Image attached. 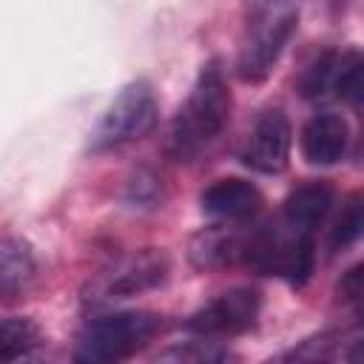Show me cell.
Returning a JSON list of instances; mask_svg holds the SVG:
<instances>
[{"mask_svg": "<svg viewBox=\"0 0 364 364\" xmlns=\"http://www.w3.org/2000/svg\"><path fill=\"white\" fill-rule=\"evenodd\" d=\"M230 91L222 74L219 60H208L185 102L179 105L171 128H168V139H165V151L171 159L176 162H188L196 154H202L228 125L230 119Z\"/></svg>", "mask_w": 364, "mask_h": 364, "instance_id": "6da1fadb", "label": "cell"}, {"mask_svg": "<svg viewBox=\"0 0 364 364\" xmlns=\"http://www.w3.org/2000/svg\"><path fill=\"white\" fill-rule=\"evenodd\" d=\"M299 23L293 3H253L245 11V26L236 48V74L245 82H262L279 63Z\"/></svg>", "mask_w": 364, "mask_h": 364, "instance_id": "7a4b0ae2", "label": "cell"}, {"mask_svg": "<svg viewBox=\"0 0 364 364\" xmlns=\"http://www.w3.org/2000/svg\"><path fill=\"white\" fill-rule=\"evenodd\" d=\"M162 327L151 310H117L82 327L74 344V364H119L139 353Z\"/></svg>", "mask_w": 364, "mask_h": 364, "instance_id": "3957f363", "label": "cell"}, {"mask_svg": "<svg viewBox=\"0 0 364 364\" xmlns=\"http://www.w3.org/2000/svg\"><path fill=\"white\" fill-rule=\"evenodd\" d=\"M156 119H159V105H156V94H154L151 82L131 80L128 85L119 88V94L108 102V108L97 119L91 136H88V148L94 154H102V151L119 148L125 142L142 139L154 131Z\"/></svg>", "mask_w": 364, "mask_h": 364, "instance_id": "277c9868", "label": "cell"}, {"mask_svg": "<svg viewBox=\"0 0 364 364\" xmlns=\"http://www.w3.org/2000/svg\"><path fill=\"white\" fill-rule=\"evenodd\" d=\"M168 273H171V262H168L165 250L145 247L131 256H122L119 262H114L111 267L97 273L85 287V299L97 301V304L131 299V296L162 287Z\"/></svg>", "mask_w": 364, "mask_h": 364, "instance_id": "5b68a950", "label": "cell"}, {"mask_svg": "<svg viewBox=\"0 0 364 364\" xmlns=\"http://www.w3.org/2000/svg\"><path fill=\"white\" fill-rule=\"evenodd\" d=\"M262 310V293L256 287H230L185 318V330L205 338H230L247 333Z\"/></svg>", "mask_w": 364, "mask_h": 364, "instance_id": "8992f818", "label": "cell"}, {"mask_svg": "<svg viewBox=\"0 0 364 364\" xmlns=\"http://www.w3.org/2000/svg\"><path fill=\"white\" fill-rule=\"evenodd\" d=\"M290 136L293 134H290L287 114L279 105L264 108L253 119L247 139L239 151L242 165L256 173H282L290 159Z\"/></svg>", "mask_w": 364, "mask_h": 364, "instance_id": "52a82bcc", "label": "cell"}, {"mask_svg": "<svg viewBox=\"0 0 364 364\" xmlns=\"http://www.w3.org/2000/svg\"><path fill=\"white\" fill-rule=\"evenodd\" d=\"M250 228L245 225H210L191 236L188 262L196 270H222L230 264H245Z\"/></svg>", "mask_w": 364, "mask_h": 364, "instance_id": "ba28073f", "label": "cell"}, {"mask_svg": "<svg viewBox=\"0 0 364 364\" xmlns=\"http://www.w3.org/2000/svg\"><path fill=\"white\" fill-rule=\"evenodd\" d=\"M262 202H264L262 191L253 182L239 179V176L216 179L199 196L202 213L216 222H225V225H242V222L253 219L259 213Z\"/></svg>", "mask_w": 364, "mask_h": 364, "instance_id": "9c48e42d", "label": "cell"}, {"mask_svg": "<svg viewBox=\"0 0 364 364\" xmlns=\"http://www.w3.org/2000/svg\"><path fill=\"white\" fill-rule=\"evenodd\" d=\"M347 145H350V128H347L344 117L330 114V111L310 117L299 136L301 156L318 168L336 165L347 154Z\"/></svg>", "mask_w": 364, "mask_h": 364, "instance_id": "30bf717a", "label": "cell"}, {"mask_svg": "<svg viewBox=\"0 0 364 364\" xmlns=\"http://www.w3.org/2000/svg\"><path fill=\"white\" fill-rule=\"evenodd\" d=\"M330 205H333V188H330V182L313 179V182H304V185H299V188H293L287 193L279 216L287 225L299 228V230L316 233V228L330 213Z\"/></svg>", "mask_w": 364, "mask_h": 364, "instance_id": "8fae6325", "label": "cell"}, {"mask_svg": "<svg viewBox=\"0 0 364 364\" xmlns=\"http://www.w3.org/2000/svg\"><path fill=\"white\" fill-rule=\"evenodd\" d=\"M31 279H34V256L28 242L6 233L0 245V293L6 299H14L28 287Z\"/></svg>", "mask_w": 364, "mask_h": 364, "instance_id": "7c38bea8", "label": "cell"}, {"mask_svg": "<svg viewBox=\"0 0 364 364\" xmlns=\"http://www.w3.org/2000/svg\"><path fill=\"white\" fill-rule=\"evenodd\" d=\"M341 65H344V51H321L316 54V60H310L299 77V91L307 100H321V97H336L338 88V77H341Z\"/></svg>", "mask_w": 364, "mask_h": 364, "instance_id": "4fadbf2b", "label": "cell"}, {"mask_svg": "<svg viewBox=\"0 0 364 364\" xmlns=\"http://www.w3.org/2000/svg\"><path fill=\"white\" fill-rule=\"evenodd\" d=\"M364 236V193H347L330 230H327V250L341 253Z\"/></svg>", "mask_w": 364, "mask_h": 364, "instance_id": "5bb4252c", "label": "cell"}, {"mask_svg": "<svg viewBox=\"0 0 364 364\" xmlns=\"http://www.w3.org/2000/svg\"><path fill=\"white\" fill-rule=\"evenodd\" d=\"M338 358V341L333 333H316L299 341L296 347L284 350L267 364H336Z\"/></svg>", "mask_w": 364, "mask_h": 364, "instance_id": "9a60e30c", "label": "cell"}, {"mask_svg": "<svg viewBox=\"0 0 364 364\" xmlns=\"http://www.w3.org/2000/svg\"><path fill=\"white\" fill-rule=\"evenodd\" d=\"M154 364H225V347L216 338L196 336L191 341L168 347Z\"/></svg>", "mask_w": 364, "mask_h": 364, "instance_id": "2e32d148", "label": "cell"}, {"mask_svg": "<svg viewBox=\"0 0 364 364\" xmlns=\"http://www.w3.org/2000/svg\"><path fill=\"white\" fill-rule=\"evenodd\" d=\"M37 344H46V336L37 321H31L26 316H6L0 321V358L23 353Z\"/></svg>", "mask_w": 364, "mask_h": 364, "instance_id": "e0dca14e", "label": "cell"}, {"mask_svg": "<svg viewBox=\"0 0 364 364\" xmlns=\"http://www.w3.org/2000/svg\"><path fill=\"white\" fill-rule=\"evenodd\" d=\"M336 97L344 100L350 108H355L364 119V51H344Z\"/></svg>", "mask_w": 364, "mask_h": 364, "instance_id": "ac0fdd59", "label": "cell"}, {"mask_svg": "<svg viewBox=\"0 0 364 364\" xmlns=\"http://www.w3.org/2000/svg\"><path fill=\"white\" fill-rule=\"evenodd\" d=\"M336 299L355 310L358 318H364V262L347 267L341 279L336 282Z\"/></svg>", "mask_w": 364, "mask_h": 364, "instance_id": "d6986e66", "label": "cell"}, {"mask_svg": "<svg viewBox=\"0 0 364 364\" xmlns=\"http://www.w3.org/2000/svg\"><path fill=\"white\" fill-rule=\"evenodd\" d=\"M0 364H51V353H48L46 344H37V347H28L23 353L0 358Z\"/></svg>", "mask_w": 364, "mask_h": 364, "instance_id": "ffe728a7", "label": "cell"}, {"mask_svg": "<svg viewBox=\"0 0 364 364\" xmlns=\"http://www.w3.org/2000/svg\"><path fill=\"white\" fill-rule=\"evenodd\" d=\"M347 364H364V338H358V341L347 350Z\"/></svg>", "mask_w": 364, "mask_h": 364, "instance_id": "44dd1931", "label": "cell"}]
</instances>
